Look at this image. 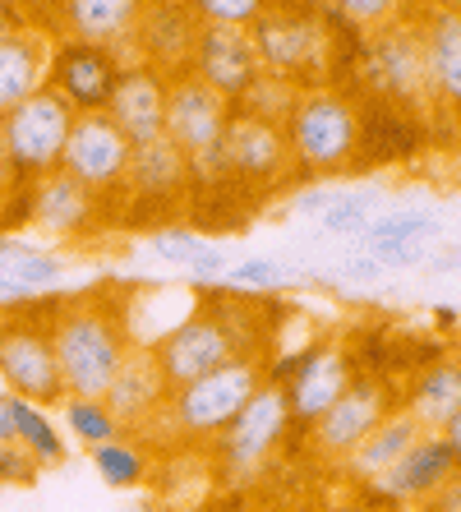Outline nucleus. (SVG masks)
Here are the masks:
<instances>
[{"label":"nucleus","instance_id":"09e8293b","mask_svg":"<svg viewBox=\"0 0 461 512\" xmlns=\"http://www.w3.org/2000/svg\"><path fill=\"white\" fill-rule=\"evenodd\" d=\"M429 273H457V268H461V254L457 250H452V254H429Z\"/></svg>","mask_w":461,"mask_h":512},{"label":"nucleus","instance_id":"9d476101","mask_svg":"<svg viewBox=\"0 0 461 512\" xmlns=\"http://www.w3.org/2000/svg\"><path fill=\"white\" fill-rule=\"evenodd\" d=\"M130 153V134L120 130L107 111H79L70 125V139H65V153H60V171L116 203L125 171H130Z\"/></svg>","mask_w":461,"mask_h":512},{"label":"nucleus","instance_id":"a211bd4d","mask_svg":"<svg viewBox=\"0 0 461 512\" xmlns=\"http://www.w3.org/2000/svg\"><path fill=\"white\" fill-rule=\"evenodd\" d=\"M222 143H226V162H231L236 185L268 190V185H282L286 171H291V143H286V130L277 120H263L231 107Z\"/></svg>","mask_w":461,"mask_h":512},{"label":"nucleus","instance_id":"a878e982","mask_svg":"<svg viewBox=\"0 0 461 512\" xmlns=\"http://www.w3.org/2000/svg\"><path fill=\"white\" fill-rule=\"evenodd\" d=\"M425 434V425L415 420V411H406L402 402L392 406L388 416L379 420V425L369 429L365 439L351 448V457L342 462V471H346V480H360V485H369V480H379L383 471H388L397 457L411 448L415 439Z\"/></svg>","mask_w":461,"mask_h":512},{"label":"nucleus","instance_id":"1a4fd4ad","mask_svg":"<svg viewBox=\"0 0 461 512\" xmlns=\"http://www.w3.org/2000/svg\"><path fill=\"white\" fill-rule=\"evenodd\" d=\"M291 429L296 425H291V406H286L282 383L263 379L259 388H254V397L231 416V425H226L222 434H213L208 443H213V457L226 476L249 480L277 457V448L286 443Z\"/></svg>","mask_w":461,"mask_h":512},{"label":"nucleus","instance_id":"6ab92c4d","mask_svg":"<svg viewBox=\"0 0 461 512\" xmlns=\"http://www.w3.org/2000/svg\"><path fill=\"white\" fill-rule=\"evenodd\" d=\"M102 397H107V406L116 411L120 425H125V434H153L162 425L166 402H171V383H166L162 365H157L153 346L134 342Z\"/></svg>","mask_w":461,"mask_h":512},{"label":"nucleus","instance_id":"4468645a","mask_svg":"<svg viewBox=\"0 0 461 512\" xmlns=\"http://www.w3.org/2000/svg\"><path fill=\"white\" fill-rule=\"evenodd\" d=\"M148 346H153V356H157V365H162L171 388L199 379V374H208L213 365H222V360L240 356L231 333H226V323L217 319V310L208 300H199L185 319L171 323V328H166L162 337H153Z\"/></svg>","mask_w":461,"mask_h":512},{"label":"nucleus","instance_id":"39448f33","mask_svg":"<svg viewBox=\"0 0 461 512\" xmlns=\"http://www.w3.org/2000/svg\"><path fill=\"white\" fill-rule=\"evenodd\" d=\"M190 203V162L176 143L148 139L134 143L130 171L116 194V227H166Z\"/></svg>","mask_w":461,"mask_h":512},{"label":"nucleus","instance_id":"a18cd8bd","mask_svg":"<svg viewBox=\"0 0 461 512\" xmlns=\"http://www.w3.org/2000/svg\"><path fill=\"white\" fill-rule=\"evenodd\" d=\"M19 439V429H14V393L0 383V443Z\"/></svg>","mask_w":461,"mask_h":512},{"label":"nucleus","instance_id":"7c9ffc66","mask_svg":"<svg viewBox=\"0 0 461 512\" xmlns=\"http://www.w3.org/2000/svg\"><path fill=\"white\" fill-rule=\"evenodd\" d=\"M60 420L70 429V439H79L83 448H93V443H107L116 434H125V425L116 420V411L107 406V397H83V393H65L56 402Z\"/></svg>","mask_w":461,"mask_h":512},{"label":"nucleus","instance_id":"9b49d317","mask_svg":"<svg viewBox=\"0 0 461 512\" xmlns=\"http://www.w3.org/2000/svg\"><path fill=\"white\" fill-rule=\"evenodd\" d=\"M28 222L42 227L51 240L79 245V240H93L102 227H116V203L56 167L28 185Z\"/></svg>","mask_w":461,"mask_h":512},{"label":"nucleus","instance_id":"473e14b6","mask_svg":"<svg viewBox=\"0 0 461 512\" xmlns=\"http://www.w3.org/2000/svg\"><path fill=\"white\" fill-rule=\"evenodd\" d=\"M379 203H383L379 190H332V199L319 213L323 236H360L369 217L379 213Z\"/></svg>","mask_w":461,"mask_h":512},{"label":"nucleus","instance_id":"37998d69","mask_svg":"<svg viewBox=\"0 0 461 512\" xmlns=\"http://www.w3.org/2000/svg\"><path fill=\"white\" fill-rule=\"evenodd\" d=\"M332 199V190L328 185H323V180H309L305 190L296 194V199H291V213H300V217H319L323 213V203Z\"/></svg>","mask_w":461,"mask_h":512},{"label":"nucleus","instance_id":"58836bf2","mask_svg":"<svg viewBox=\"0 0 461 512\" xmlns=\"http://www.w3.org/2000/svg\"><path fill=\"white\" fill-rule=\"evenodd\" d=\"M203 24H254L272 0H190Z\"/></svg>","mask_w":461,"mask_h":512},{"label":"nucleus","instance_id":"bb28decb","mask_svg":"<svg viewBox=\"0 0 461 512\" xmlns=\"http://www.w3.org/2000/svg\"><path fill=\"white\" fill-rule=\"evenodd\" d=\"M402 406L415 411V420L425 429H443L452 411H461V356H438L415 370L406 383Z\"/></svg>","mask_w":461,"mask_h":512},{"label":"nucleus","instance_id":"72a5a7b5","mask_svg":"<svg viewBox=\"0 0 461 512\" xmlns=\"http://www.w3.org/2000/svg\"><path fill=\"white\" fill-rule=\"evenodd\" d=\"M300 97V84H291V79H282V74H268L263 70L254 84L245 88V93L231 102L236 111H249V116H263V120H277L282 125L286 116H291V107H296Z\"/></svg>","mask_w":461,"mask_h":512},{"label":"nucleus","instance_id":"c85d7f7f","mask_svg":"<svg viewBox=\"0 0 461 512\" xmlns=\"http://www.w3.org/2000/svg\"><path fill=\"white\" fill-rule=\"evenodd\" d=\"M14 429H19V443L42 462V471H56V466L70 462V448H65L60 425L51 420V406L14 393Z\"/></svg>","mask_w":461,"mask_h":512},{"label":"nucleus","instance_id":"20e7f679","mask_svg":"<svg viewBox=\"0 0 461 512\" xmlns=\"http://www.w3.org/2000/svg\"><path fill=\"white\" fill-rule=\"evenodd\" d=\"M51 314L56 300H24V305H0V383L19 397L51 406L65 397V379L56 365L51 342Z\"/></svg>","mask_w":461,"mask_h":512},{"label":"nucleus","instance_id":"4be33fe9","mask_svg":"<svg viewBox=\"0 0 461 512\" xmlns=\"http://www.w3.org/2000/svg\"><path fill=\"white\" fill-rule=\"evenodd\" d=\"M148 0H60L56 19V37H79V42H97V47L120 51V60L130 65L134 56V28Z\"/></svg>","mask_w":461,"mask_h":512},{"label":"nucleus","instance_id":"864d4df0","mask_svg":"<svg viewBox=\"0 0 461 512\" xmlns=\"http://www.w3.org/2000/svg\"><path fill=\"white\" fill-rule=\"evenodd\" d=\"M0 5H19V0H0Z\"/></svg>","mask_w":461,"mask_h":512},{"label":"nucleus","instance_id":"c756f323","mask_svg":"<svg viewBox=\"0 0 461 512\" xmlns=\"http://www.w3.org/2000/svg\"><path fill=\"white\" fill-rule=\"evenodd\" d=\"M438 217L434 213H420V208H397V213H374L365 222V231H360V250L369 254H383L392 250V245H406V240H438Z\"/></svg>","mask_w":461,"mask_h":512},{"label":"nucleus","instance_id":"ea45409f","mask_svg":"<svg viewBox=\"0 0 461 512\" xmlns=\"http://www.w3.org/2000/svg\"><path fill=\"white\" fill-rule=\"evenodd\" d=\"M226 263H231V254H226V245H213V240H208V245H203V250L194 254L190 263H185V277H190L194 286H203V291H208V286H217V282H222Z\"/></svg>","mask_w":461,"mask_h":512},{"label":"nucleus","instance_id":"b1692460","mask_svg":"<svg viewBox=\"0 0 461 512\" xmlns=\"http://www.w3.org/2000/svg\"><path fill=\"white\" fill-rule=\"evenodd\" d=\"M107 116L130 134V143L162 139L166 116V74L153 70L148 60H130L116 79V93L107 102Z\"/></svg>","mask_w":461,"mask_h":512},{"label":"nucleus","instance_id":"f3484780","mask_svg":"<svg viewBox=\"0 0 461 512\" xmlns=\"http://www.w3.org/2000/svg\"><path fill=\"white\" fill-rule=\"evenodd\" d=\"M452 476H457V453L448 448L443 429H425L379 480H369V494L397 508H429Z\"/></svg>","mask_w":461,"mask_h":512},{"label":"nucleus","instance_id":"8fccbe9b","mask_svg":"<svg viewBox=\"0 0 461 512\" xmlns=\"http://www.w3.org/2000/svg\"><path fill=\"white\" fill-rule=\"evenodd\" d=\"M19 19H28V14L19 10V5H0V33H5V28H14Z\"/></svg>","mask_w":461,"mask_h":512},{"label":"nucleus","instance_id":"c03bdc74","mask_svg":"<svg viewBox=\"0 0 461 512\" xmlns=\"http://www.w3.org/2000/svg\"><path fill=\"white\" fill-rule=\"evenodd\" d=\"M434 512H461V466H457V476L448 480V485L434 494V503H429Z\"/></svg>","mask_w":461,"mask_h":512},{"label":"nucleus","instance_id":"ddd939ff","mask_svg":"<svg viewBox=\"0 0 461 512\" xmlns=\"http://www.w3.org/2000/svg\"><path fill=\"white\" fill-rule=\"evenodd\" d=\"M268 379L282 383L286 406H291V425L309 429L342 397L346 383L355 379V365L337 342H319L309 346L305 356H291L286 365H268Z\"/></svg>","mask_w":461,"mask_h":512},{"label":"nucleus","instance_id":"7ed1b4c3","mask_svg":"<svg viewBox=\"0 0 461 512\" xmlns=\"http://www.w3.org/2000/svg\"><path fill=\"white\" fill-rule=\"evenodd\" d=\"M263 379H268V360L263 356L222 360V365H213V370L199 374V379L171 388V402H166L157 429H171L176 439L208 443L213 434H222V429L231 425V416L254 397V388H259Z\"/></svg>","mask_w":461,"mask_h":512},{"label":"nucleus","instance_id":"de8ad7c7","mask_svg":"<svg viewBox=\"0 0 461 512\" xmlns=\"http://www.w3.org/2000/svg\"><path fill=\"white\" fill-rule=\"evenodd\" d=\"M443 439H448V448L457 453V466H461V411H452L448 425H443Z\"/></svg>","mask_w":461,"mask_h":512},{"label":"nucleus","instance_id":"f03ea898","mask_svg":"<svg viewBox=\"0 0 461 512\" xmlns=\"http://www.w3.org/2000/svg\"><path fill=\"white\" fill-rule=\"evenodd\" d=\"M286 143H291V167L305 180H337L346 171H355L360 148H365V120L360 107L342 88L314 84L300 88L291 116L282 120Z\"/></svg>","mask_w":461,"mask_h":512},{"label":"nucleus","instance_id":"a19ab883","mask_svg":"<svg viewBox=\"0 0 461 512\" xmlns=\"http://www.w3.org/2000/svg\"><path fill=\"white\" fill-rule=\"evenodd\" d=\"M342 277H346V282H355V286H379L383 277H388V268H383V263L365 250V254H351V259L342 263Z\"/></svg>","mask_w":461,"mask_h":512},{"label":"nucleus","instance_id":"f704fd0d","mask_svg":"<svg viewBox=\"0 0 461 512\" xmlns=\"http://www.w3.org/2000/svg\"><path fill=\"white\" fill-rule=\"evenodd\" d=\"M5 277L24 282L33 296H47V291L65 286V277H70V263L60 259V254H51V250H37V245H28L24 254H14V259H10Z\"/></svg>","mask_w":461,"mask_h":512},{"label":"nucleus","instance_id":"e433bc0d","mask_svg":"<svg viewBox=\"0 0 461 512\" xmlns=\"http://www.w3.org/2000/svg\"><path fill=\"white\" fill-rule=\"evenodd\" d=\"M203 245H208V240H203L199 231H194V227H176V222H166V227L148 231V250H153L162 263H176V268H185V263L203 250Z\"/></svg>","mask_w":461,"mask_h":512},{"label":"nucleus","instance_id":"412c9836","mask_svg":"<svg viewBox=\"0 0 461 512\" xmlns=\"http://www.w3.org/2000/svg\"><path fill=\"white\" fill-rule=\"evenodd\" d=\"M199 24L203 19L190 0H148L139 14V28H134V56L162 74L190 70Z\"/></svg>","mask_w":461,"mask_h":512},{"label":"nucleus","instance_id":"cd10ccee","mask_svg":"<svg viewBox=\"0 0 461 512\" xmlns=\"http://www.w3.org/2000/svg\"><path fill=\"white\" fill-rule=\"evenodd\" d=\"M88 462H93V471L102 476L107 489H143L153 480V448L143 443V434L139 439L116 434V439H107V443H93V448H88Z\"/></svg>","mask_w":461,"mask_h":512},{"label":"nucleus","instance_id":"0eeeda50","mask_svg":"<svg viewBox=\"0 0 461 512\" xmlns=\"http://www.w3.org/2000/svg\"><path fill=\"white\" fill-rule=\"evenodd\" d=\"M74 116L79 111L51 84H42L14 111L0 116V148H5V162H10L19 185H33L37 176H47V171L60 167V153H65Z\"/></svg>","mask_w":461,"mask_h":512},{"label":"nucleus","instance_id":"f8f14e48","mask_svg":"<svg viewBox=\"0 0 461 512\" xmlns=\"http://www.w3.org/2000/svg\"><path fill=\"white\" fill-rule=\"evenodd\" d=\"M392 406H397V397H392L388 379H379V374H355L342 388V397L309 425V448H314V457L328 466H342L355 443L365 439Z\"/></svg>","mask_w":461,"mask_h":512},{"label":"nucleus","instance_id":"423d86ee","mask_svg":"<svg viewBox=\"0 0 461 512\" xmlns=\"http://www.w3.org/2000/svg\"><path fill=\"white\" fill-rule=\"evenodd\" d=\"M360 74L374 97L388 107H434V88H429L425 65V33H420V14H402L392 24L374 28L360 56Z\"/></svg>","mask_w":461,"mask_h":512},{"label":"nucleus","instance_id":"f257e3e1","mask_svg":"<svg viewBox=\"0 0 461 512\" xmlns=\"http://www.w3.org/2000/svg\"><path fill=\"white\" fill-rule=\"evenodd\" d=\"M51 342L65 393L102 397L116 379L120 360L139 337L130 328V300L116 286H88L74 300H56L51 314Z\"/></svg>","mask_w":461,"mask_h":512},{"label":"nucleus","instance_id":"2eb2a0df","mask_svg":"<svg viewBox=\"0 0 461 512\" xmlns=\"http://www.w3.org/2000/svg\"><path fill=\"white\" fill-rule=\"evenodd\" d=\"M120 70H125V60L111 47L79 42V37H56V42H51L47 84L56 88L74 111H107Z\"/></svg>","mask_w":461,"mask_h":512},{"label":"nucleus","instance_id":"2f4dec72","mask_svg":"<svg viewBox=\"0 0 461 512\" xmlns=\"http://www.w3.org/2000/svg\"><path fill=\"white\" fill-rule=\"evenodd\" d=\"M226 291H249V296H277L286 286H296V268H286V263L268 259V254H249L240 263H226L222 282Z\"/></svg>","mask_w":461,"mask_h":512},{"label":"nucleus","instance_id":"49530a36","mask_svg":"<svg viewBox=\"0 0 461 512\" xmlns=\"http://www.w3.org/2000/svg\"><path fill=\"white\" fill-rule=\"evenodd\" d=\"M19 10H24L28 19H37V24L51 28V19H56V10H60V0H19ZM51 33H56V28H51Z\"/></svg>","mask_w":461,"mask_h":512},{"label":"nucleus","instance_id":"aec40b11","mask_svg":"<svg viewBox=\"0 0 461 512\" xmlns=\"http://www.w3.org/2000/svg\"><path fill=\"white\" fill-rule=\"evenodd\" d=\"M190 70L199 74L203 84H213L226 102H236V97L263 74L254 33H249L245 24H199Z\"/></svg>","mask_w":461,"mask_h":512},{"label":"nucleus","instance_id":"603ef678","mask_svg":"<svg viewBox=\"0 0 461 512\" xmlns=\"http://www.w3.org/2000/svg\"><path fill=\"white\" fill-rule=\"evenodd\" d=\"M420 5H434V10H461V0H420Z\"/></svg>","mask_w":461,"mask_h":512},{"label":"nucleus","instance_id":"4c0bfd02","mask_svg":"<svg viewBox=\"0 0 461 512\" xmlns=\"http://www.w3.org/2000/svg\"><path fill=\"white\" fill-rule=\"evenodd\" d=\"M42 476V462L19 439L0 443V489H33Z\"/></svg>","mask_w":461,"mask_h":512},{"label":"nucleus","instance_id":"393cba45","mask_svg":"<svg viewBox=\"0 0 461 512\" xmlns=\"http://www.w3.org/2000/svg\"><path fill=\"white\" fill-rule=\"evenodd\" d=\"M415 14H420V33H425L434 107H448L461 116V10H434V5L415 0Z\"/></svg>","mask_w":461,"mask_h":512},{"label":"nucleus","instance_id":"dca6fc26","mask_svg":"<svg viewBox=\"0 0 461 512\" xmlns=\"http://www.w3.org/2000/svg\"><path fill=\"white\" fill-rule=\"evenodd\" d=\"M226 120H231V102H226L213 84H203L194 70L166 74L162 134L176 143L185 157L203 153V148H213V143H222Z\"/></svg>","mask_w":461,"mask_h":512},{"label":"nucleus","instance_id":"6e6552de","mask_svg":"<svg viewBox=\"0 0 461 512\" xmlns=\"http://www.w3.org/2000/svg\"><path fill=\"white\" fill-rule=\"evenodd\" d=\"M254 47L268 74H282L300 88L328 84V51L332 33L319 14H305L296 5H268V10L249 24Z\"/></svg>","mask_w":461,"mask_h":512},{"label":"nucleus","instance_id":"3c124183","mask_svg":"<svg viewBox=\"0 0 461 512\" xmlns=\"http://www.w3.org/2000/svg\"><path fill=\"white\" fill-rule=\"evenodd\" d=\"M434 319H438V328H457V323H461L457 314L448 310V305H438V310H434Z\"/></svg>","mask_w":461,"mask_h":512},{"label":"nucleus","instance_id":"79ce46f5","mask_svg":"<svg viewBox=\"0 0 461 512\" xmlns=\"http://www.w3.org/2000/svg\"><path fill=\"white\" fill-rule=\"evenodd\" d=\"M374 259L383 263V268H415V263H425L429 259V240H406V245H392V250L374 254Z\"/></svg>","mask_w":461,"mask_h":512},{"label":"nucleus","instance_id":"c9c22d12","mask_svg":"<svg viewBox=\"0 0 461 512\" xmlns=\"http://www.w3.org/2000/svg\"><path fill=\"white\" fill-rule=\"evenodd\" d=\"M328 5L342 14L355 33H374V28H383V24H392V19L411 14L415 0H328Z\"/></svg>","mask_w":461,"mask_h":512},{"label":"nucleus","instance_id":"5701e85b","mask_svg":"<svg viewBox=\"0 0 461 512\" xmlns=\"http://www.w3.org/2000/svg\"><path fill=\"white\" fill-rule=\"evenodd\" d=\"M51 42H56V33L37 19H19L14 28L0 33V116L47 84Z\"/></svg>","mask_w":461,"mask_h":512}]
</instances>
